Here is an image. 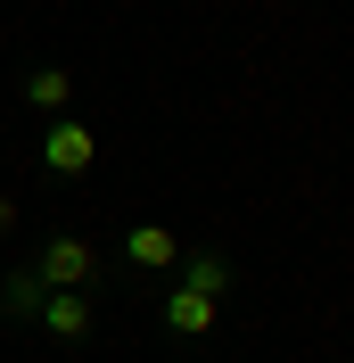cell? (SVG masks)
Here are the masks:
<instances>
[{"instance_id": "obj_6", "label": "cell", "mask_w": 354, "mask_h": 363, "mask_svg": "<svg viewBox=\"0 0 354 363\" xmlns=\"http://www.w3.org/2000/svg\"><path fill=\"white\" fill-rule=\"evenodd\" d=\"M25 108L74 116V74H67V67H33V74H25Z\"/></svg>"}, {"instance_id": "obj_1", "label": "cell", "mask_w": 354, "mask_h": 363, "mask_svg": "<svg viewBox=\"0 0 354 363\" xmlns=\"http://www.w3.org/2000/svg\"><path fill=\"white\" fill-rule=\"evenodd\" d=\"M42 165L58 182H83L91 165H99V133H91L83 116H50V133H42Z\"/></svg>"}, {"instance_id": "obj_3", "label": "cell", "mask_w": 354, "mask_h": 363, "mask_svg": "<svg viewBox=\"0 0 354 363\" xmlns=\"http://www.w3.org/2000/svg\"><path fill=\"white\" fill-rule=\"evenodd\" d=\"M33 322H42L50 339H67V347H74V339H91V322H99V306H91V289H50Z\"/></svg>"}, {"instance_id": "obj_2", "label": "cell", "mask_w": 354, "mask_h": 363, "mask_svg": "<svg viewBox=\"0 0 354 363\" xmlns=\"http://www.w3.org/2000/svg\"><path fill=\"white\" fill-rule=\"evenodd\" d=\"M33 281H42V289H91V281H99V248L58 231V240H42V256H33Z\"/></svg>"}, {"instance_id": "obj_4", "label": "cell", "mask_w": 354, "mask_h": 363, "mask_svg": "<svg viewBox=\"0 0 354 363\" xmlns=\"http://www.w3.org/2000/svg\"><path fill=\"white\" fill-rule=\"evenodd\" d=\"M173 264H181L173 223H132L124 231V272H173Z\"/></svg>"}, {"instance_id": "obj_7", "label": "cell", "mask_w": 354, "mask_h": 363, "mask_svg": "<svg viewBox=\"0 0 354 363\" xmlns=\"http://www.w3.org/2000/svg\"><path fill=\"white\" fill-rule=\"evenodd\" d=\"M181 289H198V297H215V306H222V289H231V256H222V248H198V256H181Z\"/></svg>"}, {"instance_id": "obj_8", "label": "cell", "mask_w": 354, "mask_h": 363, "mask_svg": "<svg viewBox=\"0 0 354 363\" xmlns=\"http://www.w3.org/2000/svg\"><path fill=\"white\" fill-rule=\"evenodd\" d=\"M42 281H33V264H25V272H0V314H8V322H33V314H42Z\"/></svg>"}, {"instance_id": "obj_9", "label": "cell", "mask_w": 354, "mask_h": 363, "mask_svg": "<svg viewBox=\"0 0 354 363\" xmlns=\"http://www.w3.org/2000/svg\"><path fill=\"white\" fill-rule=\"evenodd\" d=\"M0 231H17V199H8V190H0Z\"/></svg>"}, {"instance_id": "obj_5", "label": "cell", "mask_w": 354, "mask_h": 363, "mask_svg": "<svg viewBox=\"0 0 354 363\" xmlns=\"http://www.w3.org/2000/svg\"><path fill=\"white\" fill-rule=\"evenodd\" d=\"M156 314H165V330H173V339H206V330L222 322V306H215V297H198V289H181V281H173Z\"/></svg>"}]
</instances>
